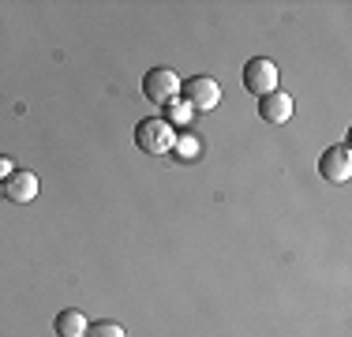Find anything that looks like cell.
Listing matches in <instances>:
<instances>
[{"instance_id":"cell-4","label":"cell","mask_w":352,"mask_h":337,"mask_svg":"<svg viewBox=\"0 0 352 337\" xmlns=\"http://www.w3.org/2000/svg\"><path fill=\"white\" fill-rule=\"evenodd\" d=\"M244 87L251 90V94H258V98L274 94V90H278V64H274L270 56H255V61H248Z\"/></svg>"},{"instance_id":"cell-6","label":"cell","mask_w":352,"mask_h":337,"mask_svg":"<svg viewBox=\"0 0 352 337\" xmlns=\"http://www.w3.org/2000/svg\"><path fill=\"white\" fill-rule=\"evenodd\" d=\"M38 195V176L30 173V168H15L12 176L4 180V199H12V202H30Z\"/></svg>"},{"instance_id":"cell-5","label":"cell","mask_w":352,"mask_h":337,"mask_svg":"<svg viewBox=\"0 0 352 337\" xmlns=\"http://www.w3.org/2000/svg\"><path fill=\"white\" fill-rule=\"evenodd\" d=\"M318 176L330 184H345L352 176V150L341 142V146H330L322 157H318Z\"/></svg>"},{"instance_id":"cell-1","label":"cell","mask_w":352,"mask_h":337,"mask_svg":"<svg viewBox=\"0 0 352 337\" xmlns=\"http://www.w3.org/2000/svg\"><path fill=\"white\" fill-rule=\"evenodd\" d=\"M135 146L142 154H169L176 146V131L169 120H162V116H150V120H139L135 128Z\"/></svg>"},{"instance_id":"cell-11","label":"cell","mask_w":352,"mask_h":337,"mask_svg":"<svg viewBox=\"0 0 352 337\" xmlns=\"http://www.w3.org/2000/svg\"><path fill=\"white\" fill-rule=\"evenodd\" d=\"M12 173H15L12 157H4V154H0V176H4V180H8V176H12Z\"/></svg>"},{"instance_id":"cell-8","label":"cell","mask_w":352,"mask_h":337,"mask_svg":"<svg viewBox=\"0 0 352 337\" xmlns=\"http://www.w3.org/2000/svg\"><path fill=\"white\" fill-rule=\"evenodd\" d=\"M56 334L60 337H82L87 334V315H82V311H60V315H56Z\"/></svg>"},{"instance_id":"cell-3","label":"cell","mask_w":352,"mask_h":337,"mask_svg":"<svg viewBox=\"0 0 352 337\" xmlns=\"http://www.w3.org/2000/svg\"><path fill=\"white\" fill-rule=\"evenodd\" d=\"M184 101H188V109H195V113H210L217 109V101H221V87L210 79V75H195V79H188L180 87Z\"/></svg>"},{"instance_id":"cell-12","label":"cell","mask_w":352,"mask_h":337,"mask_svg":"<svg viewBox=\"0 0 352 337\" xmlns=\"http://www.w3.org/2000/svg\"><path fill=\"white\" fill-rule=\"evenodd\" d=\"M0 195H4V184H0Z\"/></svg>"},{"instance_id":"cell-2","label":"cell","mask_w":352,"mask_h":337,"mask_svg":"<svg viewBox=\"0 0 352 337\" xmlns=\"http://www.w3.org/2000/svg\"><path fill=\"white\" fill-rule=\"evenodd\" d=\"M142 94L154 101V105H169L180 94V75L173 67H150L146 79H142Z\"/></svg>"},{"instance_id":"cell-7","label":"cell","mask_w":352,"mask_h":337,"mask_svg":"<svg viewBox=\"0 0 352 337\" xmlns=\"http://www.w3.org/2000/svg\"><path fill=\"white\" fill-rule=\"evenodd\" d=\"M258 116L266 124H289L292 120V98L285 90H274V94L258 98Z\"/></svg>"},{"instance_id":"cell-10","label":"cell","mask_w":352,"mask_h":337,"mask_svg":"<svg viewBox=\"0 0 352 337\" xmlns=\"http://www.w3.org/2000/svg\"><path fill=\"white\" fill-rule=\"evenodd\" d=\"M188 116H191V109H188V105H184V109H180V105H173V109H169V124H188Z\"/></svg>"},{"instance_id":"cell-9","label":"cell","mask_w":352,"mask_h":337,"mask_svg":"<svg viewBox=\"0 0 352 337\" xmlns=\"http://www.w3.org/2000/svg\"><path fill=\"white\" fill-rule=\"evenodd\" d=\"M82 337H128V334H124L120 323H90Z\"/></svg>"}]
</instances>
